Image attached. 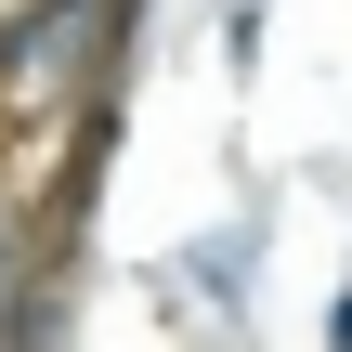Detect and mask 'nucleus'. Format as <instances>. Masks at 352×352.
Here are the masks:
<instances>
[{
    "label": "nucleus",
    "mask_w": 352,
    "mask_h": 352,
    "mask_svg": "<svg viewBox=\"0 0 352 352\" xmlns=\"http://www.w3.org/2000/svg\"><path fill=\"white\" fill-rule=\"evenodd\" d=\"M327 352H352V287H340V314H327Z\"/></svg>",
    "instance_id": "nucleus-1"
}]
</instances>
